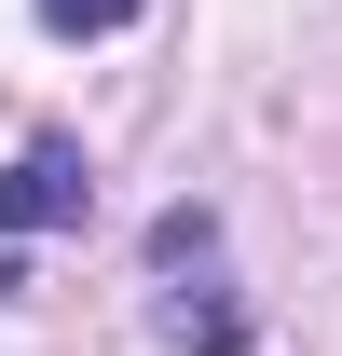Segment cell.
<instances>
[{
	"mask_svg": "<svg viewBox=\"0 0 342 356\" xmlns=\"http://www.w3.org/2000/svg\"><path fill=\"white\" fill-rule=\"evenodd\" d=\"M151 274H165V329H178V343H206V356L247 343V315L219 302V220H206V206H178V220L151 233Z\"/></svg>",
	"mask_w": 342,
	"mask_h": 356,
	"instance_id": "1",
	"label": "cell"
},
{
	"mask_svg": "<svg viewBox=\"0 0 342 356\" xmlns=\"http://www.w3.org/2000/svg\"><path fill=\"white\" fill-rule=\"evenodd\" d=\"M83 206H96V165L69 151V137H28L14 178H0V220H14V233H55V220H83Z\"/></svg>",
	"mask_w": 342,
	"mask_h": 356,
	"instance_id": "2",
	"label": "cell"
},
{
	"mask_svg": "<svg viewBox=\"0 0 342 356\" xmlns=\"http://www.w3.org/2000/svg\"><path fill=\"white\" fill-rule=\"evenodd\" d=\"M28 14H42V28H55V42H110V28H124V14H137V0H28Z\"/></svg>",
	"mask_w": 342,
	"mask_h": 356,
	"instance_id": "3",
	"label": "cell"
}]
</instances>
